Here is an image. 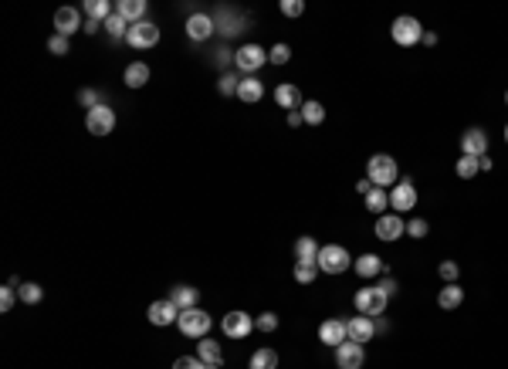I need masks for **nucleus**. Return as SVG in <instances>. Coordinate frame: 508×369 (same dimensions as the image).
<instances>
[{"label": "nucleus", "mask_w": 508, "mask_h": 369, "mask_svg": "<svg viewBox=\"0 0 508 369\" xmlns=\"http://www.w3.org/2000/svg\"><path fill=\"white\" fill-rule=\"evenodd\" d=\"M366 180H370L373 187H396L400 183V170H396V163H393V156L387 153H376L370 156V163H366Z\"/></svg>", "instance_id": "f257e3e1"}, {"label": "nucleus", "mask_w": 508, "mask_h": 369, "mask_svg": "<svg viewBox=\"0 0 508 369\" xmlns=\"http://www.w3.org/2000/svg\"><path fill=\"white\" fill-rule=\"evenodd\" d=\"M210 311L203 309H183L180 311V318H176V329L183 332L187 339H203V335H210Z\"/></svg>", "instance_id": "f03ea898"}, {"label": "nucleus", "mask_w": 508, "mask_h": 369, "mask_svg": "<svg viewBox=\"0 0 508 369\" xmlns=\"http://www.w3.org/2000/svg\"><path fill=\"white\" fill-rule=\"evenodd\" d=\"M390 38H393V44H400V48H413V44L424 41V27H420V20L417 18L400 14V18L390 24Z\"/></svg>", "instance_id": "7ed1b4c3"}, {"label": "nucleus", "mask_w": 508, "mask_h": 369, "mask_svg": "<svg viewBox=\"0 0 508 369\" xmlns=\"http://www.w3.org/2000/svg\"><path fill=\"white\" fill-rule=\"evenodd\" d=\"M349 264H352V254L342 244H326L319 251V271L322 274H342Z\"/></svg>", "instance_id": "20e7f679"}, {"label": "nucleus", "mask_w": 508, "mask_h": 369, "mask_svg": "<svg viewBox=\"0 0 508 369\" xmlns=\"http://www.w3.org/2000/svg\"><path fill=\"white\" fill-rule=\"evenodd\" d=\"M387 302H390V298L380 292L376 285H370V288H359V292H356V298H352L356 311H359V315H366V318L383 315V311H387Z\"/></svg>", "instance_id": "39448f33"}, {"label": "nucleus", "mask_w": 508, "mask_h": 369, "mask_svg": "<svg viewBox=\"0 0 508 369\" xmlns=\"http://www.w3.org/2000/svg\"><path fill=\"white\" fill-rule=\"evenodd\" d=\"M265 61H268V55H265V48H261V44H241V48L234 51L237 72H244L248 78H254V72H261V68H265Z\"/></svg>", "instance_id": "423d86ee"}, {"label": "nucleus", "mask_w": 508, "mask_h": 369, "mask_svg": "<svg viewBox=\"0 0 508 369\" xmlns=\"http://www.w3.org/2000/svg\"><path fill=\"white\" fill-rule=\"evenodd\" d=\"M126 44H129V48H139V51H146V48H156V44H159V27L153 24V20H139V24H129Z\"/></svg>", "instance_id": "0eeeda50"}, {"label": "nucleus", "mask_w": 508, "mask_h": 369, "mask_svg": "<svg viewBox=\"0 0 508 369\" xmlns=\"http://www.w3.org/2000/svg\"><path fill=\"white\" fill-rule=\"evenodd\" d=\"M220 329H224V335L227 339H244V335H251L254 332V318L248 315V311H227L224 315V322H220Z\"/></svg>", "instance_id": "6e6552de"}, {"label": "nucleus", "mask_w": 508, "mask_h": 369, "mask_svg": "<svg viewBox=\"0 0 508 369\" xmlns=\"http://www.w3.org/2000/svg\"><path fill=\"white\" fill-rule=\"evenodd\" d=\"M85 126H88V133H92V136H109V133L116 129V112L102 102L98 109H92V112L85 116Z\"/></svg>", "instance_id": "1a4fd4ad"}, {"label": "nucleus", "mask_w": 508, "mask_h": 369, "mask_svg": "<svg viewBox=\"0 0 508 369\" xmlns=\"http://www.w3.org/2000/svg\"><path fill=\"white\" fill-rule=\"evenodd\" d=\"M390 207H393V214H407V210L417 207V187H413L410 180H400L390 190Z\"/></svg>", "instance_id": "9d476101"}, {"label": "nucleus", "mask_w": 508, "mask_h": 369, "mask_svg": "<svg viewBox=\"0 0 508 369\" xmlns=\"http://www.w3.org/2000/svg\"><path fill=\"white\" fill-rule=\"evenodd\" d=\"M363 363H366V352L359 342L346 339L342 346H335V366L339 369H363Z\"/></svg>", "instance_id": "9b49d317"}, {"label": "nucleus", "mask_w": 508, "mask_h": 369, "mask_svg": "<svg viewBox=\"0 0 508 369\" xmlns=\"http://www.w3.org/2000/svg\"><path fill=\"white\" fill-rule=\"evenodd\" d=\"M214 31H217V20L210 18V14H190V18H187V38L194 41V44L210 41Z\"/></svg>", "instance_id": "f8f14e48"}, {"label": "nucleus", "mask_w": 508, "mask_h": 369, "mask_svg": "<svg viewBox=\"0 0 508 369\" xmlns=\"http://www.w3.org/2000/svg\"><path fill=\"white\" fill-rule=\"evenodd\" d=\"M461 153H464V156H474V159L488 156V133H485L481 126H471L468 133L461 136Z\"/></svg>", "instance_id": "ddd939ff"}, {"label": "nucleus", "mask_w": 508, "mask_h": 369, "mask_svg": "<svg viewBox=\"0 0 508 369\" xmlns=\"http://www.w3.org/2000/svg\"><path fill=\"white\" fill-rule=\"evenodd\" d=\"M146 318H149V326H176V318H180V309H176L170 298H159V302H153L149 309H146Z\"/></svg>", "instance_id": "4468645a"}, {"label": "nucleus", "mask_w": 508, "mask_h": 369, "mask_svg": "<svg viewBox=\"0 0 508 369\" xmlns=\"http://www.w3.org/2000/svg\"><path fill=\"white\" fill-rule=\"evenodd\" d=\"M403 234H407V220H403V214L376 217V237H380V241H396V237H403Z\"/></svg>", "instance_id": "2eb2a0df"}, {"label": "nucleus", "mask_w": 508, "mask_h": 369, "mask_svg": "<svg viewBox=\"0 0 508 369\" xmlns=\"http://www.w3.org/2000/svg\"><path fill=\"white\" fill-rule=\"evenodd\" d=\"M81 27H85V20H81V11H75V7H61L58 14H55V31L65 34V38H72Z\"/></svg>", "instance_id": "dca6fc26"}, {"label": "nucleus", "mask_w": 508, "mask_h": 369, "mask_svg": "<svg viewBox=\"0 0 508 369\" xmlns=\"http://www.w3.org/2000/svg\"><path fill=\"white\" fill-rule=\"evenodd\" d=\"M349 335H346V322L342 318H326L322 326H319V342H326V346H342Z\"/></svg>", "instance_id": "f3484780"}, {"label": "nucleus", "mask_w": 508, "mask_h": 369, "mask_svg": "<svg viewBox=\"0 0 508 369\" xmlns=\"http://www.w3.org/2000/svg\"><path fill=\"white\" fill-rule=\"evenodd\" d=\"M352 268H356V274H359V278H366V281H370V278H380V274L387 271V261H383L380 254H363V257H356V261H352Z\"/></svg>", "instance_id": "a211bd4d"}, {"label": "nucleus", "mask_w": 508, "mask_h": 369, "mask_svg": "<svg viewBox=\"0 0 508 369\" xmlns=\"http://www.w3.org/2000/svg\"><path fill=\"white\" fill-rule=\"evenodd\" d=\"M346 335H349L352 342H370L373 335H376V326H373V318H366V315H356V318H349L346 322Z\"/></svg>", "instance_id": "6ab92c4d"}, {"label": "nucleus", "mask_w": 508, "mask_h": 369, "mask_svg": "<svg viewBox=\"0 0 508 369\" xmlns=\"http://www.w3.org/2000/svg\"><path fill=\"white\" fill-rule=\"evenodd\" d=\"M196 359L207 363V366H220V363H224V349H220V342H214L210 335L196 339Z\"/></svg>", "instance_id": "aec40b11"}, {"label": "nucleus", "mask_w": 508, "mask_h": 369, "mask_svg": "<svg viewBox=\"0 0 508 369\" xmlns=\"http://www.w3.org/2000/svg\"><path fill=\"white\" fill-rule=\"evenodd\" d=\"M274 102H278L285 112H298V109L305 105V98H302V92H298L295 85H278V88H274Z\"/></svg>", "instance_id": "412c9836"}, {"label": "nucleus", "mask_w": 508, "mask_h": 369, "mask_svg": "<svg viewBox=\"0 0 508 369\" xmlns=\"http://www.w3.org/2000/svg\"><path fill=\"white\" fill-rule=\"evenodd\" d=\"M437 305H441L444 311L461 309V305H464V288H461L457 281H454V285H444V288H441V295H437Z\"/></svg>", "instance_id": "4be33fe9"}, {"label": "nucleus", "mask_w": 508, "mask_h": 369, "mask_svg": "<svg viewBox=\"0 0 508 369\" xmlns=\"http://www.w3.org/2000/svg\"><path fill=\"white\" fill-rule=\"evenodd\" d=\"M319 251H322V248L315 244L312 237H298V241H295V261H298V264H319Z\"/></svg>", "instance_id": "5701e85b"}, {"label": "nucleus", "mask_w": 508, "mask_h": 369, "mask_svg": "<svg viewBox=\"0 0 508 369\" xmlns=\"http://www.w3.org/2000/svg\"><path fill=\"white\" fill-rule=\"evenodd\" d=\"M196 298H200V292H196L194 285H176V288H170V302H173L176 309H196Z\"/></svg>", "instance_id": "b1692460"}, {"label": "nucleus", "mask_w": 508, "mask_h": 369, "mask_svg": "<svg viewBox=\"0 0 508 369\" xmlns=\"http://www.w3.org/2000/svg\"><path fill=\"white\" fill-rule=\"evenodd\" d=\"M261 95H265V85H261L258 78H241L237 98H241L244 105H254V102H261Z\"/></svg>", "instance_id": "393cba45"}, {"label": "nucleus", "mask_w": 508, "mask_h": 369, "mask_svg": "<svg viewBox=\"0 0 508 369\" xmlns=\"http://www.w3.org/2000/svg\"><path fill=\"white\" fill-rule=\"evenodd\" d=\"M122 81H126L129 88H142V85L149 81V65H146V61H133V65L126 68Z\"/></svg>", "instance_id": "a878e982"}, {"label": "nucleus", "mask_w": 508, "mask_h": 369, "mask_svg": "<svg viewBox=\"0 0 508 369\" xmlns=\"http://www.w3.org/2000/svg\"><path fill=\"white\" fill-rule=\"evenodd\" d=\"M116 14H122L129 24H139V20H142V14H146V0H119Z\"/></svg>", "instance_id": "bb28decb"}, {"label": "nucleus", "mask_w": 508, "mask_h": 369, "mask_svg": "<svg viewBox=\"0 0 508 369\" xmlns=\"http://www.w3.org/2000/svg\"><path fill=\"white\" fill-rule=\"evenodd\" d=\"M390 207V194L383 190V187H373L370 194H366V210L376 217H383V210Z\"/></svg>", "instance_id": "cd10ccee"}, {"label": "nucleus", "mask_w": 508, "mask_h": 369, "mask_svg": "<svg viewBox=\"0 0 508 369\" xmlns=\"http://www.w3.org/2000/svg\"><path fill=\"white\" fill-rule=\"evenodd\" d=\"M81 11H85L88 18H95V20H105V18H112V14H116V7H112L109 0H85V4H81Z\"/></svg>", "instance_id": "c85d7f7f"}, {"label": "nucleus", "mask_w": 508, "mask_h": 369, "mask_svg": "<svg viewBox=\"0 0 508 369\" xmlns=\"http://www.w3.org/2000/svg\"><path fill=\"white\" fill-rule=\"evenodd\" d=\"M105 34H109L112 41H126V34H129V20L122 18V14L105 18Z\"/></svg>", "instance_id": "c756f323"}, {"label": "nucleus", "mask_w": 508, "mask_h": 369, "mask_svg": "<svg viewBox=\"0 0 508 369\" xmlns=\"http://www.w3.org/2000/svg\"><path fill=\"white\" fill-rule=\"evenodd\" d=\"M248 369H278V352L274 349H258L251 356Z\"/></svg>", "instance_id": "7c9ffc66"}, {"label": "nucleus", "mask_w": 508, "mask_h": 369, "mask_svg": "<svg viewBox=\"0 0 508 369\" xmlns=\"http://www.w3.org/2000/svg\"><path fill=\"white\" fill-rule=\"evenodd\" d=\"M302 119H305V126H322L326 122V105L322 102H305L302 105Z\"/></svg>", "instance_id": "2f4dec72"}, {"label": "nucleus", "mask_w": 508, "mask_h": 369, "mask_svg": "<svg viewBox=\"0 0 508 369\" xmlns=\"http://www.w3.org/2000/svg\"><path fill=\"white\" fill-rule=\"evenodd\" d=\"M454 173L461 176V180H474V176L481 173V166H478V159H474V156H461V159H457V166H454Z\"/></svg>", "instance_id": "473e14b6"}, {"label": "nucleus", "mask_w": 508, "mask_h": 369, "mask_svg": "<svg viewBox=\"0 0 508 369\" xmlns=\"http://www.w3.org/2000/svg\"><path fill=\"white\" fill-rule=\"evenodd\" d=\"M18 295H20V302H24V305H38L41 298H44V292H41L38 281H24V285L18 288Z\"/></svg>", "instance_id": "72a5a7b5"}, {"label": "nucleus", "mask_w": 508, "mask_h": 369, "mask_svg": "<svg viewBox=\"0 0 508 369\" xmlns=\"http://www.w3.org/2000/svg\"><path fill=\"white\" fill-rule=\"evenodd\" d=\"M268 61H272V65H288V61H292V48H288L285 41H278L272 51H268Z\"/></svg>", "instance_id": "f704fd0d"}, {"label": "nucleus", "mask_w": 508, "mask_h": 369, "mask_svg": "<svg viewBox=\"0 0 508 369\" xmlns=\"http://www.w3.org/2000/svg\"><path fill=\"white\" fill-rule=\"evenodd\" d=\"M315 274H319V264H298V261H295V281H298V285H312Z\"/></svg>", "instance_id": "c9c22d12"}, {"label": "nucleus", "mask_w": 508, "mask_h": 369, "mask_svg": "<svg viewBox=\"0 0 508 369\" xmlns=\"http://www.w3.org/2000/svg\"><path fill=\"white\" fill-rule=\"evenodd\" d=\"M18 285H4V288H0V311H11L14 309V305H18Z\"/></svg>", "instance_id": "e433bc0d"}, {"label": "nucleus", "mask_w": 508, "mask_h": 369, "mask_svg": "<svg viewBox=\"0 0 508 369\" xmlns=\"http://www.w3.org/2000/svg\"><path fill=\"white\" fill-rule=\"evenodd\" d=\"M407 234H410L413 241H424L430 234V224L424 220V217H413V220H407Z\"/></svg>", "instance_id": "4c0bfd02"}, {"label": "nucleus", "mask_w": 508, "mask_h": 369, "mask_svg": "<svg viewBox=\"0 0 508 369\" xmlns=\"http://www.w3.org/2000/svg\"><path fill=\"white\" fill-rule=\"evenodd\" d=\"M254 329L258 332H274L278 329V315H274V311H261V315L254 318Z\"/></svg>", "instance_id": "58836bf2"}, {"label": "nucleus", "mask_w": 508, "mask_h": 369, "mask_svg": "<svg viewBox=\"0 0 508 369\" xmlns=\"http://www.w3.org/2000/svg\"><path fill=\"white\" fill-rule=\"evenodd\" d=\"M441 278H444V285H454L457 278H461V268H457V261H441Z\"/></svg>", "instance_id": "ea45409f"}, {"label": "nucleus", "mask_w": 508, "mask_h": 369, "mask_svg": "<svg viewBox=\"0 0 508 369\" xmlns=\"http://www.w3.org/2000/svg\"><path fill=\"white\" fill-rule=\"evenodd\" d=\"M217 88H220V95L237 98V88H241V81H237V75H224L220 81H217Z\"/></svg>", "instance_id": "a19ab883"}, {"label": "nucleus", "mask_w": 508, "mask_h": 369, "mask_svg": "<svg viewBox=\"0 0 508 369\" xmlns=\"http://www.w3.org/2000/svg\"><path fill=\"white\" fill-rule=\"evenodd\" d=\"M98 98H102V95H98L95 88H81V92H79V105H85V109L92 112V109H98V105H102Z\"/></svg>", "instance_id": "79ce46f5"}, {"label": "nucleus", "mask_w": 508, "mask_h": 369, "mask_svg": "<svg viewBox=\"0 0 508 369\" xmlns=\"http://www.w3.org/2000/svg\"><path fill=\"white\" fill-rule=\"evenodd\" d=\"M281 14H285V18H302V14H305V4H302V0H281Z\"/></svg>", "instance_id": "37998d69"}, {"label": "nucleus", "mask_w": 508, "mask_h": 369, "mask_svg": "<svg viewBox=\"0 0 508 369\" xmlns=\"http://www.w3.org/2000/svg\"><path fill=\"white\" fill-rule=\"evenodd\" d=\"M68 48H72V44H68V38H65V34L48 38V51H51V55H68Z\"/></svg>", "instance_id": "c03bdc74"}, {"label": "nucleus", "mask_w": 508, "mask_h": 369, "mask_svg": "<svg viewBox=\"0 0 508 369\" xmlns=\"http://www.w3.org/2000/svg\"><path fill=\"white\" fill-rule=\"evenodd\" d=\"M173 369H203V363H200L196 356H180L173 363Z\"/></svg>", "instance_id": "a18cd8bd"}, {"label": "nucleus", "mask_w": 508, "mask_h": 369, "mask_svg": "<svg viewBox=\"0 0 508 369\" xmlns=\"http://www.w3.org/2000/svg\"><path fill=\"white\" fill-rule=\"evenodd\" d=\"M376 288H380V292L387 295V298H393V295L400 292V285H396L393 278H380V281H376Z\"/></svg>", "instance_id": "49530a36"}, {"label": "nucleus", "mask_w": 508, "mask_h": 369, "mask_svg": "<svg viewBox=\"0 0 508 369\" xmlns=\"http://www.w3.org/2000/svg\"><path fill=\"white\" fill-rule=\"evenodd\" d=\"M102 24H105V20H95V18H88V20H85V27H81V31H85V34H95L98 27H102Z\"/></svg>", "instance_id": "de8ad7c7"}, {"label": "nucleus", "mask_w": 508, "mask_h": 369, "mask_svg": "<svg viewBox=\"0 0 508 369\" xmlns=\"http://www.w3.org/2000/svg\"><path fill=\"white\" fill-rule=\"evenodd\" d=\"M288 126H292V129L305 126V119H302V109H298V112H288Z\"/></svg>", "instance_id": "09e8293b"}, {"label": "nucleus", "mask_w": 508, "mask_h": 369, "mask_svg": "<svg viewBox=\"0 0 508 369\" xmlns=\"http://www.w3.org/2000/svg\"><path fill=\"white\" fill-rule=\"evenodd\" d=\"M356 190H359L363 196H366V194L373 190V183H370V180H356Z\"/></svg>", "instance_id": "8fccbe9b"}, {"label": "nucleus", "mask_w": 508, "mask_h": 369, "mask_svg": "<svg viewBox=\"0 0 508 369\" xmlns=\"http://www.w3.org/2000/svg\"><path fill=\"white\" fill-rule=\"evenodd\" d=\"M373 326H376V332H387V329H390V326H387V318H383V315H376V318H373Z\"/></svg>", "instance_id": "3c124183"}, {"label": "nucleus", "mask_w": 508, "mask_h": 369, "mask_svg": "<svg viewBox=\"0 0 508 369\" xmlns=\"http://www.w3.org/2000/svg\"><path fill=\"white\" fill-rule=\"evenodd\" d=\"M420 44H427V48H434V44H437V34H434V31H424V41H420Z\"/></svg>", "instance_id": "603ef678"}, {"label": "nucleus", "mask_w": 508, "mask_h": 369, "mask_svg": "<svg viewBox=\"0 0 508 369\" xmlns=\"http://www.w3.org/2000/svg\"><path fill=\"white\" fill-rule=\"evenodd\" d=\"M203 369H220V366H207V363H203Z\"/></svg>", "instance_id": "864d4df0"}, {"label": "nucleus", "mask_w": 508, "mask_h": 369, "mask_svg": "<svg viewBox=\"0 0 508 369\" xmlns=\"http://www.w3.org/2000/svg\"><path fill=\"white\" fill-rule=\"evenodd\" d=\"M505 105H508V88H505Z\"/></svg>", "instance_id": "5fc2aeb1"}, {"label": "nucleus", "mask_w": 508, "mask_h": 369, "mask_svg": "<svg viewBox=\"0 0 508 369\" xmlns=\"http://www.w3.org/2000/svg\"><path fill=\"white\" fill-rule=\"evenodd\" d=\"M505 142H508V126H505Z\"/></svg>", "instance_id": "6e6d98bb"}]
</instances>
